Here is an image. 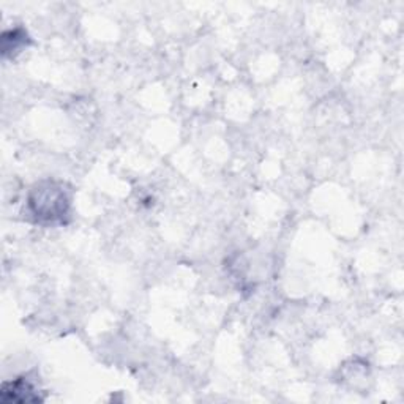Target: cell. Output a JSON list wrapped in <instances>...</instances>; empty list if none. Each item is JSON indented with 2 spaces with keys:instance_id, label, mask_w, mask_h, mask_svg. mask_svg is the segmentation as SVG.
I'll return each instance as SVG.
<instances>
[{
  "instance_id": "cell-1",
  "label": "cell",
  "mask_w": 404,
  "mask_h": 404,
  "mask_svg": "<svg viewBox=\"0 0 404 404\" xmlns=\"http://www.w3.org/2000/svg\"><path fill=\"white\" fill-rule=\"evenodd\" d=\"M2 400L3 401L29 403V401H40V398L35 395V391L32 390V387L27 382L16 381V382L3 385Z\"/></svg>"
}]
</instances>
